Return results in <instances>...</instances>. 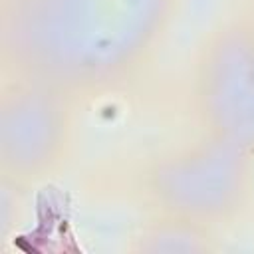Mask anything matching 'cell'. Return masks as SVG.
Instances as JSON below:
<instances>
[{
    "label": "cell",
    "instance_id": "obj_3",
    "mask_svg": "<svg viewBox=\"0 0 254 254\" xmlns=\"http://www.w3.org/2000/svg\"><path fill=\"white\" fill-rule=\"evenodd\" d=\"M196 105L208 133L254 155V22L226 26L204 48Z\"/></svg>",
    "mask_w": 254,
    "mask_h": 254
},
{
    "label": "cell",
    "instance_id": "obj_5",
    "mask_svg": "<svg viewBox=\"0 0 254 254\" xmlns=\"http://www.w3.org/2000/svg\"><path fill=\"white\" fill-rule=\"evenodd\" d=\"M230 6L232 0H169L163 28L169 26L173 46L175 42L200 44L204 40L208 46L226 28L222 20Z\"/></svg>",
    "mask_w": 254,
    "mask_h": 254
},
{
    "label": "cell",
    "instance_id": "obj_2",
    "mask_svg": "<svg viewBox=\"0 0 254 254\" xmlns=\"http://www.w3.org/2000/svg\"><path fill=\"white\" fill-rule=\"evenodd\" d=\"M252 153L208 137L157 159L147 175L155 204L173 220L202 224L230 216L250 192Z\"/></svg>",
    "mask_w": 254,
    "mask_h": 254
},
{
    "label": "cell",
    "instance_id": "obj_1",
    "mask_svg": "<svg viewBox=\"0 0 254 254\" xmlns=\"http://www.w3.org/2000/svg\"><path fill=\"white\" fill-rule=\"evenodd\" d=\"M169 0H14L4 42L34 79L97 85L125 71L159 36Z\"/></svg>",
    "mask_w": 254,
    "mask_h": 254
},
{
    "label": "cell",
    "instance_id": "obj_4",
    "mask_svg": "<svg viewBox=\"0 0 254 254\" xmlns=\"http://www.w3.org/2000/svg\"><path fill=\"white\" fill-rule=\"evenodd\" d=\"M69 121L56 85L34 79L16 85L2 99L0 159L8 175L34 179L60 159Z\"/></svg>",
    "mask_w": 254,
    "mask_h": 254
}]
</instances>
